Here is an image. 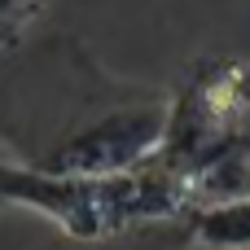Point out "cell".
Segmentation results:
<instances>
[{
    "instance_id": "6da1fadb",
    "label": "cell",
    "mask_w": 250,
    "mask_h": 250,
    "mask_svg": "<svg viewBox=\"0 0 250 250\" xmlns=\"http://www.w3.org/2000/svg\"><path fill=\"white\" fill-rule=\"evenodd\" d=\"M171 92L119 79L75 35L0 57V158L48 176H110L158 158Z\"/></svg>"
},
{
    "instance_id": "7a4b0ae2",
    "label": "cell",
    "mask_w": 250,
    "mask_h": 250,
    "mask_svg": "<svg viewBox=\"0 0 250 250\" xmlns=\"http://www.w3.org/2000/svg\"><path fill=\"white\" fill-rule=\"evenodd\" d=\"M198 193L163 158L110 176H48L0 158V211L22 207L70 242H119L141 229L180 224Z\"/></svg>"
},
{
    "instance_id": "3957f363",
    "label": "cell",
    "mask_w": 250,
    "mask_h": 250,
    "mask_svg": "<svg viewBox=\"0 0 250 250\" xmlns=\"http://www.w3.org/2000/svg\"><path fill=\"white\" fill-rule=\"evenodd\" d=\"M158 158L189 180L198 202L246 189L250 176V62L202 53L171 88Z\"/></svg>"
},
{
    "instance_id": "277c9868",
    "label": "cell",
    "mask_w": 250,
    "mask_h": 250,
    "mask_svg": "<svg viewBox=\"0 0 250 250\" xmlns=\"http://www.w3.org/2000/svg\"><path fill=\"white\" fill-rule=\"evenodd\" d=\"M176 233L193 250H250V189L193 202Z\"/></svg>"
},
{
    "instance_id": "5b68a950",
    "label": "cell",
    "mask_w": 250,
    "mask_h": 250,
    "mask_svg": "<svg viewBox=\"0 0 250 250\" xmlns=\"http://www.w3.org/2000/svg\"><path fill=\"white\" fill-rule=\"evenodd\" d=\"M48 4L53 0H0V53L18 48L22 35H26V26H35Z\"/></svg>"
}]
</instances>
